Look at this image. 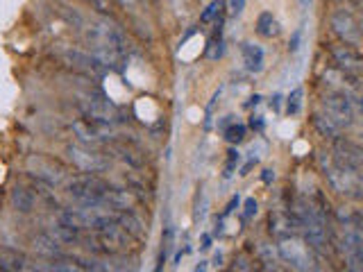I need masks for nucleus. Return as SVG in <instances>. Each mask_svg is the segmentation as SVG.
Here are the masks:
<instances>
[{
    "label": "nucleus",
    "instance_id": "1",
    "mask_svg": "<svg viewBox=\"0 0 363 272\" xmlns=\"http://www.w3.org/2000/svg\"><path fill=\"white\" fill-rule=\"evenodd\" d=\"M323 175L327 179L329 188H332L336 196L363 202V173L361 170H350V168H340L332 162V157H323Z\"/></svg>",
    "mask_w": 363,
    "mask_h": 272
},
{
    "label": "nucleus",
    "instance_id": "2",
    "mask_svg": "<svg viewBox=\"0 0 363 272\" xmlns=\"http://www.w3.org/2000/svg\"><path fill=\"white\" fill-rule=\"evenodd\" d=\"M109 191L111 186L100 175L84 173L66 181V193L79 204V207H96V204H102V200H105Z\"/></svg>",
    "mask_w": 363,
    "mask_h": 272
},
{
    "label": "nucleus",
    "instance_id": "3",
    "mask_svg": "<svg viewBox=\"0 0 363 272\" xmlns=\"http://www.w3.org/2000/svg\"><path fill=\"white\" fill-rule=\"evenodd\" d=\"M28 173L39 181V184H45V186H62L68 181V168L57 162L52 157H43V154H34L28 159Z\"/></svg>",
    "mask_w": 363,
    "mask_h": 272
},
{
    "label": "nucleus",
    "instance_id": "4",
    "mask_svg": "<svg viewBox=\"0 0 363 272\" xmlns=\"http://www.w3.org/2000/svg\"><path fill=\"white\" fill-rule=\"evenodd\" d=\"M323 111L332 118L340 130H347L354 125V102H352V96L343 94V91H329L323 98Z\"/></svg>",
    "mask_w": 363,
    "mask_h": 272
},
{
    "label": "nucleus",
    "instance_id": "5",
    "mask_svg": "<svg viewBox=\"0 0 363 272\" xmlns=\"http://www.w3.org/2000/svg\"><path fill=\"white\" fill-rule=\"evenodd\" d=\"M66 154L68 159H71V164L77 168V170H82V173L86 175H98V173H105V170L109 168V162L102 154L94 152L91 147L86 145H68L66 147Z\"/></svg>",
    "mask_w": 363,
    "mask_h": 272
},
{
    "label": "nucleus",
    "instance_id": "6",
    "mask_svg": "<svg viewBox=\"0 0 363 272\" xmlns=\"http://www.w3.org/2000/svg\"><path fill=\"white\" fill-rule=\"evenodd\" d=\"M277 252L281 256V261H286L291 268H295L298 272H309L311 270V261H309V249H306V243L298 236H289L281 238L277 245Z\"/></svg>",
    "mask_w": 363,
    "mask_h": 272
},
{
    "label": "nucleus",
    "instance_id": "7",
    "mask_svg": "<svg viewBox=\"0 0 363 272\" xmlns=\"http://www.w3.org/2000/svg\"><path fill=\"white\" fill-rule=\"evenodd\" d=\"M329 26H332L334 34L343 41V45H350V48H357L361 43V28L357 18L350 14L347 9H336L332 16H329Z\"/></svg>",
    "mask_w": 363,
    "mask_h": 272
},
{
    "label": "nucleus",
    "instance_id": "8",
    "mask_svg": "<svg viewBox=\"0 0 363 272\" xmlns=\"http://www.w3.org/2000/svg\"><path fill=\"white\" fill-rule=\"evenodd\" d=\"M332 162L340 168H350V170H363V145L343 139L338 136L332 143Z\"/></svg>",
    "mask_w": 363,
    "mask_h": 272
},
{
    "label": "nucleus",
    "instance_id": "9",
    "mask_svg": "<svg viewBox=\"0 0 363 272\" xmlns=\"http://www.w3.org/2000/svg\"><path fill=\"white\" fill-rule=\"evenodd\" d=\"M73 132L79 139L82 145H98V143H107L111 130L109 125H98V123H91L86 118H77L73 120Z\"/></svg>",
    "mask_w": 363,
    "mask_h": 272
},
{
    "label": "nucleus",
    "instance_id": "10",
    "mask_svg": "<svg viewBox=\"0 0 363 272\" xmlns=\"http://www.w3.org/2000/svg\"><path fill=\"white\" fill-rule=\"evenodd\" d=\"M332 60L338 68H343L347 73H363V55L357 48H350V45H332Z\"/></svg>",
    "mask_w": 363,
    "mask_h": 272
},
{
    "label": "nucleus",
    "instance_id": "11",
    "mask_svg": "<svg viewBox=\"0 0 363 272\" xmlns=\"http://www.w3.org/2000/svg\"><path fill=\"white\" fill-rule=\"evenodd\" d=\"M64 60H66L68 66L75 68V71H79V73H86V75H102V73H105V68H102L96 57L91 52H86V50L68 48L64 52Z\"/></svg>",
    "mask_w": 363,
    "mask_h": 272
},
{
    "label": "nucleus",
    "instance_id": "12",
    "mask_svg": "<svg viewBox=\"0 0 363 272\" xmlns=\"http://www.w3.org/2000/svg\"><path fill=\"white\" fill-rule=\"evenodd\" d=\"M268 230L277 241H281V238L298 234L300 227H298V220H295L293 211H275V213H270V218H268Z\"/></svg>",
    "mask_w": 363,
    "mask_h": 272
},
{
    "label": "nucleus",
    "instance_id": "13",
    "mask_svg": "<svg viewBox=\"0 0 363 272\" xmlns=\"http://www.w3.org/2000/svg\"><path fill=\"white\" fill-rule=\"evenodd\" d=\"M323 79H325V84H329L332 91H343V94H347V96L352 94V91L359 89V77L354 73L343 71V68H338V66L327 68Z\"/></svg>",
    "mask_w": 363,
    "mask_h": 272
},
{
    "label": "nucleus",
    "instance_id": "14",
    "mask_svg": "<svg viewBox=\"0 0 363 272\" xmlns=\"http://www.w3.org/2000/svg\"><path fill=\"white\" fill-rule=\"evenodd\" d=\"M241 57H243V64L250 73H261L264 71V66H266V52L264 48H261L259 43L255 41H243L241 43Z\"/></svg>",
    "mask_w": 363,
    "mask_h": 272
},
{
    "label": "nucleus",
    "instance_id": "15",
    "mask_svg": "<svg viewBox=\"0 0 363 272\" xmlns=\"http://www.w3.org/2000/svg\"><path fill=\"white\" fill-rule=\"evenodd\" d=\"M32 247H34V252L45 256V259H66V252H64V247L62 243L57 241V238L52 234H39V236H34L32 238Z\"/></svg>",
    "mask_w": 363,
    "mask_h": 272
},
{
    "label": "nucleus",
    "instance_id": "16",
    "mask_svg": "<svg viewBox=\"0 0 363 272\" xmlns=\"http://www.w3.org/2000/svg\"><path fill=\"white\" fill-rule=\"evenodd\" d=\"M9 202L18 213H32L37 207V196L26 186H14L9 193Z\"/></svg>",
    "mask_w": 363,
    "mask_h": 272
},
{
    "label": "nucleus",
    "instance_id": "17",
    "mask_svg": "<svg viewBox=\"0 0 363 272\" xmlns=\"http://www.w3.org/2000/svg\"><path fill=\"white\" fill-rule=\"evenodd\" d=\"M311 125H313V130L323 136V139H329V141H334V139H338L340 136V130L338 125L327 116V113L320 109V111H313L311 113Z\"/></svg>",
    "mask_w": 363,
    "mask_h": 272
},
{
    "label": "nucleus",
    "instance_id": "18",
    "mask_svg": "<svg viewBox=\"0 0 363 272\" xmlns=\"http://www.w3.org/2000/svg\"><path fill=\"white\" fill-rule=\"evenodd\" d=\"M257 34L264 39H275L281 34V23L277 21V16L272 11H261L257 18Z\"/></svg>",
    "mask_w": 363,
    "mask_h": 272
},
{
    "label": "nucleus",
    "instance_id": "19",
    "mask_svg": "<svg viewBox=\"0 0 363 272\" xmlns=\"http://www.w3.org/2000/svg\"><path fill=\"white\" fill-rule=\"evenodd\" d=\"M118 227L130 238H141L143 232H145L143 220L134 211H123V213H118Z\"/></svg>",
    "mask_w": 363,
    "mask_h": 272
},
{
    "label": "nucleus",
    "instance_id": "20",
    "mask_svg": "<svg viewBox=\"0 0 363 272\" xmlns=\"http://www.w3.org/2000/svg\"><path fill=\"white\" fill-rule=\"evenodd\" d=\"M26 266V256L16 249H0V272H23Z\"/></svg>",
    "mask_w": 363,
    "mask_h": 272
},
{
    "label": "nucleus",
    "instance_id": "21",
    "mask_svg": "<svg viewBox=\"0 0 363 272\" xmlns=\"http://www.w3.org/2000/svg\"><path fill=\"white\" fill-rule=\"evenodd\" d=\"M50 234L62 245H77V243H82V238H84L82 230H77V227H71V225H62V222H57Z\"/></svg>",
    "mask_w": 363,
    "mask_h": 272
},
{
    "label": "nucleus",
    "instance_id": "22",
    "mask_svg": "<svg viewBox=\"0 0 363 272\" xmlns=\"http://www.w3.org/2000/svg\"><path fill=\"white\" fill-rule=\"evenodd\" d=\"M223 21L225 18H220L218 23H216V32H213V37L209 39V43H207V60H211V62H216V60H220L223 57V52H225V41H223Z\"/></svg>",
    "mask_w": 363,
    "mask_h": 272
},
{
    "label": "nucleus",
    "instance_id": "23",
    "mask_svg": "<svg viewBox=\"0 0 363 272\" xmlns=\"http://www.w3.org/2000/svg\"><path fill=\"white\" fill-rule=\"evenodd\" d=\"M225 0H211V3L204 7V11L200 14V23L202 26H211V23H218L220 18H225Z\"/></svg>",
    "mask_w": 363,
    "mask_h": 272
},
{
    "label": "nucleus",
    "instance_id": "24",
    "mask_svg": "<svg viewBox=\"0 0 363 272\" xmlns=\"http://www.w3.org/2000/svg\"><path fill=\"white\" fill-rule=\"evenodd\" d=\"M220 132H223V136H225V141H227V143L238 145V143H243V141H245L247 128H245L243 123H236V120H232L230 125H225V128H223Z\"/></svg>",
    "mask_w": 363,
    "mask_h": 272
},
{
    "label": "nucleus",
    "instance_id": "25",
    "mask_svg": "<svg viewBox=\"0 0 363 272\" xmlns=\"http://www.w3.org/2000/svg\"><path fill=\"white\" fill-rule=\"evenodd\" d=\"M43 272H86L82 264H73L68 259H55L52 264H45L41 268Z\"/></svg>",
    "mask_w": 363,
    "mask_h": 272
},
{
    "label": "nucleus",
    "instance_id": "26",
    "mask_svg": "<svg viewBox=\"0 0 363 272\" xmlns=\"http://www.w3.org/2000/svg\"><path fill=\"white\" fill-rule=\"evenodd\" d=\"M302 107H304V91H302V86H298V89H293L286 98V113L289 116H298Z\"/></svg>",
    "mask_w": 363,
    "mask_h": 272
},
{
    "label": "nucleus",
    "instance_id": "27",
    "mask_svg": "<svg viewBox=\"0 0 363 272\" xmlns=\"http://www.w3.org/2000/svg\"><path fill=\"white\" fill-rule=\"evenodd\" d=\"M259 256H261V261H264V266L266 268H277V264H279V259H277V254L272 252V247L270 245H266V243H259Z\"/></svg>",
    "mask_w": 363,
    "mask_h": 272
},
{
    "label": "nucleus",
    "instance_id": "28",
    "mask_svg": "<svg viewBox=\"0 0 363 272\" xmlns=\"http://www.w3.org/2000/svg\"><path fill=\"white\" fill-rule=\"evenodd\" d=\"M238 162H241V152L238 150H230L227 152V164H225V170H223V177L230 179L234 175V170L238 168Z\"/></svg>",
    "mask_w": 363,
    "mask_h": 272
},
{
    "label": "nucleus",
    "instance_id": "29",
    "mask_svg": "<svg viewBox=\"0 0 363 272\" xmlns=\"http://www.w3.org/2000/svg\"><path fill=\"white\" fill-rule=\"evenodd\" d=\"M86 3L91 5V9H96L98 14H105V16L111 14V0H86Z\"/></svg>",
    "mask_w": 363,
    "mask_h": 272
},
{
    "label": "nucleus",
    "instance_id": "30",
    "mask_svg": "<svg viewBox=\"0 0 363 272\" xmlns=\"http://www.w3.org/2000/svg\"><path fill=\"white\" fill-rule=\"evenodd\" d=\"M257 211H259L257 200H255V198H247L245 204H243V218H245V220H252L255 215H257Z\"/></svg>",
    "mask_w": 363,
    "mask_h": 272
},
{
    "label": "nucleus",
    "instance_id": "31",
    "mask_svg": "<svg viewBox=\"0 0 363 272\" xmlns=\"http://www.w3.org/2000/svg\"><path fill=\"white\" fill-rule=\"evenodd\" d=\"M207 196L202 193V202H200V196H198V200H196V213H193V218H196V222H202V218H204V213H207Z\"/></svg>",
    "mask_w": 363,
    "mask_h": 272
},
{
    "label": "nucleus",
    "instance_id": "32",
    "mask_svg": "<svg viewBox=\"0 0 363 272\" xmlns=\"http://www.w3.org/2000/svg\"><path fill=\"white\" fill-rule=\"evenodd\" d=\"M230 272H252V268H250V264H247V259H245V256H236Z\"/></svg>",
    "mask_w": 363,
    "mask_h": 272
},
{
    "label": "nucleus",
    "instance_id": "33",
    "mask_svg": "<svg viewBox=\"0 0 363 272\" xmlns=\"http://www.w3.org/2000/svg\"><path fill=\"white\" fill-rule=\"evenodd\" d=\"M245 9V0H230V14L232 16H241Z\"/></svg>",
    "mask_w": 363,
    "mask_h": 272
},
{
    "label": "nucleus",
    "instance_id": "34",
    "mask_svg": "<svg viewBox=\"0 0 363 272\" xmlns=\"http://www.w3.org/2000/svg\"><path fill=\"white\" fill-rule=\"evenodd\" d=\"M300 43H302V30H298L293 34V39H291V52H298L300 50Z\"/></svg>",
    "mask_w": 363,
    "mask_h": 272
},
{
    "label": "nucleus",
    "instance_id": "35",
    "mask_svg": "<svg viewBox=\"0 0 363 272\" xmlns=\"http://www.w3.org/2000/svg\"><path fill=\"white\" fill-rule=\"evenodd\" d=\"M261 179H264V184H272V181H275V170L266 168L264 175H261Z\"/></svg>",
    "mask_w": 363,
    "mask_h": 272
},
{
    "label": "nucleus",
    "instance_id": "36",
    "mask_svg": "<svg viewBox=\"0 0 363 272\" xmlns=\"http://www.w3.org/2000/svg\"><path fill=\"white\" fill-rule=\"evenodd\" d=\"M352 225L359 227V230L363 232V211L361 213H352Z\"/></svg>",
    "mask_w": 363,
    "mask_h": 272
},
{
    "label": "nucleus",
    "instance_id": "37",
    "mask_svg": "<svg viewBox=\"0 0 363 272\" xmlns=\"http://www.w3.org/2000/svg\"><path fill=\"white\" fill-rule=\"evenodd\" d=\"M352 102H354V111H357V113H361V116H363V96L352 98Z\"/></svg>",
    "mask_w": 363,
    "mask_h": 272
},
{
    "label": "nucleus",
    "instance_id": "38",
    "mask_svg": "<svg viewBox=\"0 0 363 272\" xmlns=\"http://www.w3.org/2000/svg\"><path fill=\"white\" fill-rule=\"evenodd\" d=\"M209 245H211V236L204 234L202 236V243H200V249H209Z\"/></svg>",
    "mask_w": 363,
    "mask_h": 272
},
{
    "label": "nucleus",
    "instance_id": "39",
    "mask_svg": "<svg viewBox=\"0 0 363 272\" xmlns=\"http://www.w3.org/2000/svg\"><path fill=\"white\" fill-rule=\"evenodd\" d=\"M252 128H257V130H264V120H261V116H252Z\"/></svg>",
    "mask_w": 363,
    "mask_h": 272
},
{
    "label": "nucleus",
    "instance_id": "40",
    "mask_svg": "<svg viewBox=\"0 0 363 272\" xmlns=\"http://www.w3.org/2000/svg\"><path fill=\"white\" fill-rule=\"evenodd\" d=\"M279 105H281V96H279V94H277V96H272V98H270V107L279 109Z\"/></svg>",
    "mask_w": 363,
    "mask_h": 272
},
{
    "label": "nucleus",
    "instance_id": "41",
    "mask_svg": "<svg viewBox=\"0 0 363 272\" xmlns=\"http://www.w3.org/2000/svg\"><path fill=\"white\" fill-rule=\"evenodd\" d=\"M209 270V264H207V261H200V264L196 266V270H193V272H207Z\"/></svg>",
    "mask_w": 363,
    "mask_h": 272
},
{
    "label": "nucleus",
    "instance_id": "42",
    "mask_svg": "<svg viewBox=\"0 0 363 272\" xmlns=\"http://www.w3.org/2000/svg\"><path fill=\"white\" fill-rule=\"evenodd\" d=\"M118 5H123V7H132L134 5V0H116Z\"/></svg>",
    "mask_w": 363,
    "mask_h": 272
},
{
    "label": "nucleus",
    "instance_id": "43",
    "mask_svg": "<svg viewBox=\"0 0 363 272\" xmlns=\"http://www.w3.org/2000/svg\"><path fill=\"white\" fill-rule=\"evenodd\" d=\"M359 141L363 143V125H361V128H359Z\"/></svg>",
    "mask_w": 363,
    "mask_h": 272
},
{
    "label": "nucleus",
    "instance_id": "44",
    "mask_svg": "<svg viewBox=\"0 0 363 272\" xmlns=\"http://www.w3.org/2000/svg\"><path fill=\"white\" fill-rule=\"evenodd\" d=\"M361 34H363V23H361Z\"/></svg>",
    "mask_w": 363,
    "mask_h": 272
}]
</instances>
